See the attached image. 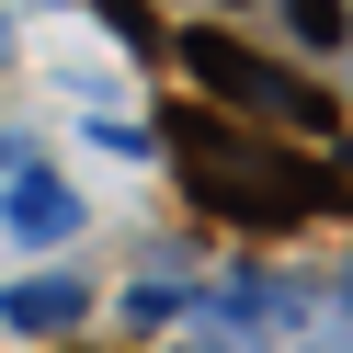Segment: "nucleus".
<instances>
[{
  "label": "nucleus",
  "mask_w": 353,
  "mask_h": 353,
  "mask_svg": "<svg viewBox=\"0 0 353 353\" xmlns=\"http://www.w3.org/2000/svg\"><path fill=\"white\" fill-rule=\"evenodd\" d=\"M171 148H183V183H194V205L239 216V228H285V216L330 205V171L285 160V148L239 137V125H216V114H171Z\"/></svg>",
  "instance_id": "obj_1"
},
{
  "label": "nucleus",
  "mask_w": 353,
  "mask_h": 353,
  "mask_svg": "<svg viewBox=\"0 0 353 353\" xmlns=\"http://www.w3.org/2000/svg\"><path fill=\"white\" fill-rule=\"evenodd\" d=\"M183 57H194V80H205V92H228V103H262V114H285V125H330V103H319V92L274 80L251 46H228V34H183Z\"/></svg>",
  "instance_id": "obj_2"
},
{
  "label": "nucleus",
  "mask_w": 353,
  "mask_h": 353,
  "mask_svg": "<svg viewBox=\"0 0 353 353\" xmlns=\"http://www.w3.org/2000/svg\"><path fill=\"white\" fill-rule=\"evenodd\" d=\"M285 23H296L307 46H330V34H342V0H285Z\"/></svg>",
  "instance_id": "obj_3"
}]
</instances>
